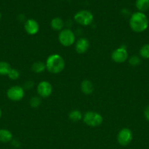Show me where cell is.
Masks as SVG:
<instances>
[{"instance_id":"cell-1","label":"cell","mask_w":149,"mask_h":149,"mask_svg":"<svg viewBox=\"0 0 149 149\" xmlns=\"http://www.w3.org/2000/svg\"><path fill=\"white\" fill-rule=\"evenodd\" d=\"M129 26L133 31L141 33L148 27V19L144 13L137 11L133 13L130 17Z\"/></svg>"},{"instance_id":"cell-2","label":"cell","mask_w":149,"mask_h":149,"mask_svg":"<svg viewBox=\"0 0 149 149\" xmlns=\"http://www.w3.org/2000/svg\"><path fill=\"white\" fill-rule=\"evenodd\" d=\"M45 65L46 69L50 73L57 74L61 73L64 69L65 61L64 58L58 54H53L47 58Z\"/></svg>"},{"instance_id":"cell-3","label":"cell","mask_w":149,"mask_h":149,"mask_svg":"<svg viewBox=\"0 0 149 149\" xmlns=\"http://www.w3.org/2000/svg\"><path fill=\"white\" fill-rule=\"evenodd\" d=\"M83 119L86 125L91 127H96L103 122V117L99 113L96 111H88L83 115Z\"/></svg>"},{"instance_id":"cell-4","label":"cell","mask_w":149,"mask_h":149,"mask_svg":"<svg viewBox=\"0 0 149 149\" xmlns=\"http://www.w3.org/2000/svg\"><path fill=\"white\" fill-rule=\"evenodd\" d=\"M58 41L64 47L72 46L75 42V35L70 29H64L60 31L58 34Z\"/></svg>"},{"instance_id":"cell-5","label":"cell","mask_w":149,"mask_h":149,"mask_svg":"<svg viewBox=\"0 0 149 149\" xmlns=\"http://www.w3.org/2000/svg\"><path fill=\"white\" fill-rule=\"evenodd\" d=\"M74 20L81 26H89L91 24L93 20V15L89 10H80L74 15Z\"/></svg>"},{"instance_id":"cell-6","label":"cell","mask_w":149,"mask_h":149,"mask_svg":"<svg viewBox=\"0 0 149 149\" xmlns=\"http://www.w3.org/2000/svg\"><path fill=\"white\" fill-rule=\"evenodd\" d=\"M111 58L116 63H122L128 59V52L125 45H122L112 51Z\"/></svg>"},{"instance_id":"cell-7","label":"cell","mask_w":149,"mask_h":149,"mask_svg":"<svg viewBox=\"0 0 149 149\" xmlns=\"http://www.w3.org/2000/svg\"><path fill=\"white\" fill-rule=\"evenodd\" d=\"M133 138V134L131 130L129 128H123L118 132L117 135V141L118 143L122 146H127L131 142Z\"/></svg>"},{"instance_id":"cell-8","label":"cell","mask_w":149,"mask_h":149,"mask_svg":"<svg viewBox=\"0 0 149 149\" xmlns=\"http://www.w3.org/2000/svg\"><path fill=\"white\" fill-rule=\"evenodd\" d=\"M24 89L18 85H15L8 89L7 96L10 100L13 101H19L24 97Z\"/></svg>"},{"instance_id":"cell-9","label":"cell","mask_w":149,"mask_h":149,"mask_svg":"<svg viewBox=\"0 0 149 149\" xmlns=\"http://www.w3.org/2000/svg\"><path fill=\"white\" fill-rule=\"evenodd\" d=\"M37 91L41 97H44V98L48 97L52 94V84L47 81H40L37 87Z\"/></svg>"},{"instance_id":"cell-10","label":"cell","mask_w":149,"mask_h":149,"mask_svg":"<svg viewBox=\"0 0 149 149\" xmlns=\"http://www.w3.org/2000/svg\"><path fill=\"white\" fill-rule=\"evenodd\" d=\"M24 29L29 35H35L39 30V23L34 19H28L24 24Z\"/></svg>"},{"instance_id":"cell-11","label":"cell","mask_w":149,"mask_h":149,"mask_svg":"<svg viewBox=\"0 0 149 149\" xmlns=\"http://www.w3.org/2000/svg\"><path fill=\"white\" fill-rule=\"evenodd\" d=\"M89 47V42L86 38H80L75 44V50L78 54H84Z\"/></svg>"},{"instance_id":"cell-12","label":"cell","mask_w":149,"mask_h":149,"mask_svg":"<svg viewBox=\"0 0 149 149\" xmlns=\"http://www.w3.org/2000/svg\"><path fill=\"white\" fill-rule=\"evenodd\" d=\"M81 91L86 95H90L93 92V84L90 80L84 79L80 84Z\"/></svg>"},{"instance_id":"cell-13","label":"cell","mask_w":149,"mask_h":149,"mask_svg":"<svg viewBox=\"0 0 149 149\" xmlns=\"http://www.w3.org/2000/svg\"><path fill=\"white\" fill-rule=\"evenodd\" d=\"M64 20L59 17H56L53 18L51 21V26L53 30L60 31H61L62 29H64Z\"/></svg>"},{"instance_id":"cell-14","label":"cell","mask_w":149,"mask_h":149,"mask_svg":"<svg viewBox=\"0 0 149 149\" xmlns=\"http://www.w3.org/2000/svg\"><path fill=\"white\" fill-rule=\"evenodd\" d=\"M13 140V134L10 130L6 129L0 130V142L8 143Z\"/></svg>"},{"instance_id":"cell-15","label":"cell","mask_w":149,"mask_h":149,"mask_svg":"<svg viewBox=\"0 0 149 149\" xmlns=\"http://www.w3.org/2000/svg\"><path fill=\"white\" fill-rule=\"evenodd\" d=\"M135 6L139 12L145 13L149 10V0H136Z\"/></svg>"},{"instance_id":"cell-16","label":"cell","mask_w":149,"mask_h":149,"mask_svg":"<svg viewBox=\"0 0 149 149\" xmlns=\"http://www.w3.org/2000/svg\"><path fill=\"white\" fill-rule=\"evenodd\" d=\"M45 69H46V65L45 63L42 61H37L34 63L32 65V70L37 74L43 72Z\"/></svg>"},{"instance_id":"cell-17","label":"cell","mask_w":149,"mask_h":149,"mask_svg":"<svg viewBox=\"0 0 149 149\" xmlns=\"http://www.w3.org/2000/svg\"><path fill=\"white\" fill-rule=\"evenodd\" d=\"M11 69V66L8 63L5 61H0V75H7Z\"/></svg>"},{"instance_id":"cell-18","label":"cell","mask_w":149,"mask_h":149,"mask_svg":"<svg viewBox=\"0 0 149 149\" xmlns=\"http://www.w3.org/2000/svg\"><path fill=\"white\" fill-rule=\"evenodd\" d=\"M83 118V114L79 110H72L69 113V119L72 122H78Z\"/></svg>"},{"instance_id":"cell-19","label":"cell","mask_w":149,"mask_h":149,"mask_svg":"<svg viewBox=\"0 0 149 149\" xmlns=\"http://www.w3.org/2000/svg\"><path fill=\"white\" fill-rule=\"evenodd\" d=\"M140 56L143 59H149V44L144 45L140 48Z\"/></svg>"},{"instance_id":"cell-20","label":"cell","mask_w":149,"mask_h":149,"mask_svg":"<svg viewBox=\"0 0 149 149\" xmlns=\"http://www.w3.org/2000/svg\"><path fill=\"white\" fill-rule=\"evenodd\" d=\"M29 104L32 108H37L40 106L41 104V99L39 97L34 96V97H31L29 100Z\"/></svg>"},{"instance_id":"cell-21","label":"cell","mask_w":149,"mask_h":149,"mask_svg":"<svg viewBox=\"0 0 149 149\" xmlns=\"http://www.w3.org/2000/svg\"><path fill=\"white\" fill-rule=\"evenodd\" d=\"M9 78L12 80H16L20 77V73L18 70L15 69V68H12L9 74H7Z\"/></svg>"},{"instance_id":"cell-22","label":"cell","mask_w":149,"mask_h":149,"mask_svg":"<svg viewBox=\"0 0 149 149\" xmlns=\"http://www.w3.org/2000/svg\"><path fill=\"white\" fill-rule=\"evenodd\" d=\"M140 62H141L140 58L139 56H137V55H133L129 60V63L132 66H136V65H140Z\"/></svg>"},{"instance_id":"cell-23","label":"cell","mask_w":149,"mask_h":149,"mask_svg":"<svg viewBox=\"0 0 149 149\" xmlns=\"http://www.w3.org/2000/svg\"><path fill=\"white\" fill-rule=\"evenodd\" d=\"M34 83L32 81H27L26 83L24 84V87H23V89H28V90H29V89L32 88V87L34 86Z\"/></svg>"},{"instance_id":"cell-24","label":"cell","mask_w":149,"mask_h":149,"mask_svg":"<svg viewBox=\"0 0 149 149\" xmlns=\"http://www.w3.org/2000/svg\"><path fill=\"white\" fill-rule=\"evenodd\" d=\"M144 116H145V118L146 120L148 121L149 122V106H148L145 109Z\"/></svg>"},{"instance_id":"cell-25","label":"cell","mask_w":149,"mask_h":149,"mask_svg":"<svg viewBox=\"0 0 149 149\" xmlns=\"http://www.w3.org/2000/svg\"><path fill=\"white\" fill-rule=\"evenodd\" d=\"M12 145L15 148H18V147H20V143L18 140H12Z\"/></svg>"},{"instance_id":"cell-26","label":"cell","mask_w":149,"mask_h":149,"mask_svg":"<svg viewBox=\"0 0 149 149\" xmlns=\"http://www.w3.org/2000/svg\"><path fill=\"white\" fill-rule=\"evenodd\" d=\"M1 109H0V119H1Z\"/></svg>"},{"instance_id":"cell-27","label":"cell","mask_w":149,"mask_h":149,"mask_svg":"<svg viewBox=\"0 0 149 149\" xmlns=\"http://www.w3.org/2000/svg\"><path fill=\"white\" fill-rule=\"evenodd\" d=\"M1 13H0V20H1Z\"/></svg>"}]
</instances>
